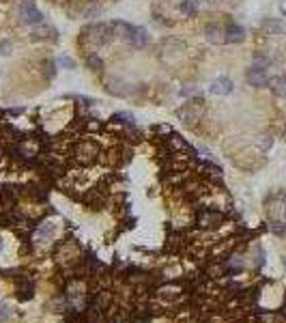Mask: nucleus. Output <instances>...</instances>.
<instances>
[{
	"label": "nucleus",
	"mask_w": 286,
	"mask_h": 323,
	"mask_svg": "<svg viewBox=\"0 0 286 323\" xmlns=\"http://www.w3.org/2000/svg\"><path fill=\"white\" fill-rule=\"evenodd\" d=\"M43 69H45L47 78H54V73H56V63H54V61H45V63H43Z\"/></svg>",
	"instance_id": "obj_21"
},
{
	"label": "nucleus",
	"mask_w": 286,
	"mask_h": 323,
	"mask_svg": "<svg viewBox=\"0 0 286 323\" xmlns=\"http://www.w3.org/2000/svg\"><path fill=\"white\" fill-rule=\"evenodd\" d=\"M271 231L276 235H284L286 233V226H284L282 220H273V222H271Z\"/></svg>",
	"instance_id": "obj_20"
},
{
	"label": "nucleus",
	"mask_w": 286,
	"mask_h": 323,
	"mask_svg": "<svg viewBox=\"0 0 286 323\" xmlns=\"http://www.w3.org/2000/svg\"><path fill=\"white\" fill-rule=\"evenodd\" d=\"M112 121L116 123H123V125H136V118H133V115H129V112H116L114 116H112Z\"/></svg>",
	"instance_id": "obj_17"
},
{
	"label": "nucleus",
	"mask_w": 286,
	"mask_h": 323,
	"mask_svg": "<svg viewBox=\"0 0 286 323\" xmlns=\"http://www.w3.org/2000/svg\"><path fill=\"white\" fill-rule=\"evenodd\" d=\"M86 65H88L93 71H101V69H104V61H101V56H97L95 52H90L88 56H86Z\"/></svg>",
	"instance_id": "obj_16"
},
{
	"label": "nucleus",
	"mask_w": 286,
	"mask_h": 323,
	"mask_svg": "<svg viewBox=\"0 0 286 323\" xmlns=\"http://www.w3.org/2000/svg\"><path fill=\"white\" fill-rule=\"evenodd\" d=\"M58 65H61V67L73 69L75 67V61H73V58H69V56H61V58H58Z\"/></svg>",
	"instance_id": "obj_22"
},
{
	"label": "nucleus",
	"mask_w": 286,
	"mask_h": 323,
	"mask_svg": "<svg viewBox=\"0 0 286 323\" xmlns=\"http://www.w3.org/2000/svg\"><path fill=\"white\" fill-rule=\"evenodd\" d=\"M39 149H41V144H39V140H35V138H24L15 144V151H18L20 155H24V158H35V155L39 153Z\"/></svg>",
	"instance_id": "obj_5"
},
{
	"label": "nucleus",
	"mask_w": 286,
	"mask_h": 323,
	"mask_svg": "<svg viewBox=\"0 0 286 323\" xmlns=\"http://www.w3.org/2000/svg\"><path fill=\"white\" fill-rule=\"evenodd\" d=\"M245 39V30L239 24H228L224 30V41L226 43H241Z\"/></svg>",
	"instance_id": "obj_8"
},
{
	"label": "nucleus",
	"mask_w": 286,
	"mask_h": 323,
	"mask_svg": "<svg viewBox=\"0 0 286 323\" xmlns=\"http://www.w3.org/2000/svg\"><path fill=\"white\" fill-rule=\"evenodd\" d=\"M114 30H116V35H121L123 39L129 43V46L138 47V50L149 43V35L142 26H132V24H127V22H114Z\"/></svg>",
	"instance_id": "obj_2"
},
{
	"label": "nucleus",
	"mask_w": 286,
	"mask_h": 323,
	"mask_svg": "<svg viewBox=\"0 0 286 323\" xmlns=\"http://www.w3.org/2000/svg\"><path fill=\"white\" fill-rule=\"evenodd\" d=\"M204 35H207V39L211 41V43H222L224 41V37H222V32H220V28L218 26H207V28H204Z\"/></svg>",
	"instance_id": "obj_14"
},
{
	"label": "nucleus",
	"mask_w": 286,
	"mask_h": 323,
	"mask_svg": "<svg viewBox=\"0 0 286 323\" xmlns=\"http://www.w3.org/2000/svg\"><path fill=\"white\" fill-rule=\"evenodd\" d=\"M47 37H56V30L52 28V26H37L35 30H32V39H47Z\"/></svg>",
	"instance_id": "obj_13"
},
{
	"label": "nucleus",
	"mask_w": 286,
	"mask_h": 323,
	"mask_svg": "<svg viewBox=\"0 0 286 323\" xmlns=\"http://www.w3.org/2000/svg\"><path fill=\"white\" fill-rule=\"evenodd\" d=\"M95 15H101V7H99V4H90V7L84 9V18H95Z\"/></svg>",
	"instance_id": "obj_18"
},
{
	"label": "nucleus",
	"mask_w": 286,
	"mask_h": 323,
	"mask_svg": "<svg viewBox=\"0 0 286 323\" xmlns=\"http://www.w3.org/2000/svg\"><path fill=\"white\" fill-rule=\"evenodd\" d=\"M245 80L250 86H256V89H261V86H267L269 84V78L265 73V69H258V67H250L245 73Z\"/></svg>",
	"instance_id": "obj_7"
},
{
	"label": "nucleus",
	"mask_w": 286,
	"mask_h": 323,
	"mask_svg": "<svg viewBox=\"0 0 286 323\" xmlns=\"http://www.w3.org/2000/svg\"><path fill=\"white\" fill-rule=\"evenodd\" d=\"M261 28L267 32V35H284L286 32V24L280 20H273V18H267L261 22Z\"/></svg>",
	"instance_id": "obj_9"
},
{
	"label": "nucleus",
	"mask_w": 286,
	"mask_h": 323,
	"mask_svg": "<svg viewBox=\"0 0 286 323\" xmlns=\"http://www.w3.org/2000/svg\"><path fill=\"white\" fill-rule=\"evenodd\" d=\"M269 89L276 97H286V78H282V75L269 78Z\"/></svg>",
	"instance_id": "obj_12"
},
{
	"label": "nucleus",
	"mask_w": 286,
	"mask_h": 323,
	"mask_svg": "<svg viewBox=\"0 0 286 323\" xmlns=\"http://www.w3.org/2000/svg\"><path fill=\"white\" fill-rule=\"evenodd\" d=\"M235 89L233 80L226 78V75H222V78L213 80V84L209 86V91H211V95H218V97H224V95H230Z\"/></svg>",
	"instance_id": "obj_6"
},
{
	"label": "nucleus",
	"mask_w": 286,
	"mask_h": 323,
	"mask_svg": "<svg viewBox=\"0 0 286 323\" xmlns=\"http://www.w3.org/2000/svg\"><path fill=\"white\" fill-rule=\"evenodd\" d=\"M280 11H282V15H286V0H282V4H280Z\"/></svg>",
	"instance_id": "obj_23"
},
{
	"label": "nucleus",
	"mask_w": 286,
	"mask_h": 323,
	"mask_svg": "<svg viewBox=\"0 0 286 323\" xmlns=\"http://www.w3.org/2000/svg\"><path fill=\"white\" fill-rule=\"evenodd\" d=\"M176 115H179V118L183 123H190V125H194V123L198 121V118H200V112H196L194 110V104H185L183 108H179V110H176Z\"/></svg>",
	"instance_id": "obj_11"
},
{
	"label": "nucleus",
	"mask_w": 286,
	"mask_h": 323,
	"mask_svg": "<svg viewBox=\"0 0 286 323\" xmlns=\"http://www.w3.org/2000/svg\"><path fill=\"white\" fill-rule=\"evenodd\" d=\"M179 11H181L183 15H187V18H192V15H196L198 4L194 2V0H183V2L179 4Z\"/></svg>",
	"instance_id": "obj_15"
},
{
	"label": "nucleus",
	"mask_w": 286,
	"mask_h": 323,
	"mask_svg": "<svg viewBox=\"0 0 286 323\" xmlns=\"http://www.w3.org/2000/svg\"><path fill=\"white\" fill-rule=\"evenodd\" d=\"M11 50H13V43H11L9 39L0 41V56H9Z\"/></svg>",
	"instance_id": "obj_19"
},
{
	"label": "nucleus",
	"mask_w": 286,
	"mask_h": 323,
	"mask_svg": "<svg viewBox=\"0 0 286 323\" xmlns=\"http://www.w3.org/2000/svg\"><path fill=\"white\" fill-rule=\"evenodd\" d=\"M284 136H286V127H284Z\"/></svg>",
	"instance_id": "obj_24"
},
{
	"label": "nucleus",
	"mask_w": 286,
	"mask_h": 323,
	"mask_svg": "<svg viewBox=\"0 0 286 323\" xmlns=\"http://www.w3.org/2000/svg\"><path fill=\"white\" fill-rule=\"evenodd\" d=\"M101 155L99 144L93 142V140H80L78 144L73 147V158L80 164H93V162Z\"/></svg>",
	"instance_id": "obj_3"
},
{
	"label": "nucleus",
	"mask_w": 286,
	"mask_h": 323,
	"mask_svg": "<svg viewBox=\"0 0 286 323\" xmlns=\"http://www.w3.org/2000/svg\"><path fill=\"white\" fill-rule=\"evenodd\" d=\"M222 213H218V211H204L200 213V218H198V224L204 226V229H215V226H220L222 224Z\"/></svg>",
	"instance_id": "obj_10"
},
{
	"label": "nucleus",
	"mask_w": 286,
	"mask_h": 323,
	"mask_svg": "<svg viewBox=\"0 0 286 323\" xmlns=\"http://www.w3.org/2000/svg\"><path fill=\"white\" fill-rule=\"evenodd\" d=\"M20 18H22L24 24H28V26H39V24H43V13L35 7V2H32V0H24V2H22Z\"/></svg>",
	"instance_id": "obj_4"
},
{
	"label": "nucleus",
	"mask_w": 286,
	"mask_h": 323,
	"mask_svg": "<svg viewBox=\"0 0 286 323\" xmlns=\"http://www.w3.org/2000/svg\"><path fill=\"white\" fill-rule=\"evenodd\" d=\"M82 37H84V41L93 43V46H108L116 37V30H114V24L101 22V24H93L88 28H84Z\"/></svg>",
	"instance_id": "obj_1"
},
{
	"label": "nucleus",
	"mask_w": 286,
	"mask_h": 323,
	"mask_svg": "<svg viewBox=\"0 0 286 323\" xmlns=\"http://www.w3.org/2000/svg\"><path fill=\"white\" fill-rule=\"evenodd\" d=\"M2 2H9V0H2Z\"/></svg>",
	"instance_id": "obj_25"
}]
</instances>
